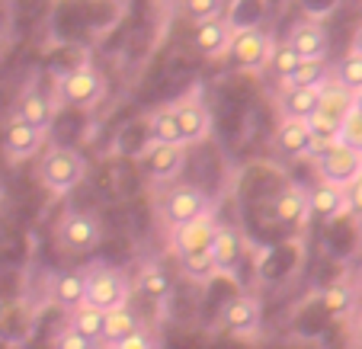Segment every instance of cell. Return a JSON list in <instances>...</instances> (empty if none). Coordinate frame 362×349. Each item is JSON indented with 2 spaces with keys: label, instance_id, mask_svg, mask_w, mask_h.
Returning a JSON list of instances; mask_svg holds the SVG:
<instances>
[{
  "label": "cell",
  "instance_id": "6da1fadb",
  "mask_svg": "<svg viewBox=\"0 0 362 349\" xmlns=\"http://www.w3.org/2000/svg\"><path fill=\"white\" fill-rule=\"evenodd\" d=\"M87 173V160H83L81 151L62 144V148H52V151L42 158L39 164V179L48 192H71Z\"/></svg>",
  "mask_w": 362,
  "mask_h": 349
},
{
  "label": "cell",
  "instance_id": "7a4b0ae2",
  "mask_svg": "<svg viewBox=\"0 0 362 349\" xmlns=\"http://www.w3.org/2000/svg\"><path fill=\"white\" fill-rule=\"evenodd\" d=\"M58 100L68 106H77V110H90L103 100L106 93V81L103 74L93 68V64H77L68 74L58 77Z\"/></svg>",
  "mask_w": 362,
  "mask_h": 349
},
{
  "label": "cell",
  "instance_id": "3957f363",
  "mask_svg": "<svg viewBox=\"0 0 362 349\" xmlns=\"http://www.w3.org/2000/svg\"><path fill=\"white\" fill-rule=\"evenodd\" d=\"M129 295H132V282L119 269H112V266L87 269V302L90 304L110 311V308H119V304H129Z\"/></svg>",
  "mask_w": 362,
  "mask_h": 349
},
{
  "label": "cell",
  "instance_id": "277c9868",
  "mask_svg": "<svg viewBox=\"0 0 362 349\" xmlns=\"http://www.w3.org/2000/svg\"><path fill=\"white\" fill-rule=\"evenodd\" d=\"M315 164H317V173H321V179L349 186L362 173V151L349 148L346 141H334L327 151L315 154Z\"/></svg>",
  "mask_w": 362,
  "mask_h": 349
},
{
  "label": "cell",
  "instance_id": "5b68a950",
  "mask_svg": "<svg viewBox=\"0 0 362 349\" xmlns=\"http://www.w3.org/2000/svg\"><path fill=\"white\" fill-rule=\"evenodd\" d=\"M100 221L90 212H68L62 221H58V244L68 250V254H90L100 247Z\"/></svg>",
  "mask_w": 362,
  "mask_h": 349
},
{
  "label": "cell",
  "instance_id": "8992f818",
  "mask_svg": "<svg viewBox=\"0 0 362 349\" xmlns=\"http://www.w3.org/2000/svg\"><path fill=\"white\" fill-rule=\"evenodd\" d=\"M170 106H173V112H177L183 144H196V141H202V138H209V131H212V112H209V106H205L199 90H189L186 96L173 100Z\"/></svg>",
  "mask_w": 362,
  "mask_h": 349
},
{
  "label": "cell",
  "instance_id": "52a82bcc",
  "mask_svg": "<svg viewBox=\"0 0 362 349\" xmlns=\"http://www.w3.org/2000/svg\"><path fill=\"white\" fill-rule=\"evenodd\" d=\"M212 208V202H209V196H205L199 186H173L170 192L164 196V202H160V215H164V221L170 227H180L186 225V221L199 218L202 212H209Z\"/></svg>",
  "mask_w": 362,
  "mask_h": 349
},
{
  "label": "cell",
  "instance_id": "ba28073f",
  "mask_svg": "<svg viewBox=\"0 0 362 349\" xmlns=\"http://www.w3.org/2000/svg\"><path fill=\"white\" fill-rule=\"evenodd\" d=\"M273 52H276L273 39H269V35L263 32L260 26L238 29V35H234V45H231L234 61H238L244 71H260L263 64H269Z\"/></svg>",
  "mask_w": 362,
  "mask_h": 349
},
{
  "label": "cell",
  "instance_id": "9c48e42d",
  "mask_svg": "<svg viewBox=\"0 0 362 349\" xmlns=\"http://www.w3.org/2000/svg\"><path fill=\"white\" fill-rule=\"evenodd\" d=\"M183 160H186V144L177 141H151L148 138V148L141 154V164L144 173L158 183H167L173 179L180 170H183Z\"/></svg>",
  "mask_w": 362,
  "mask_h": 349
},
{
  "label": "cell",
  "instance_id": "30bf717a",
  "mask_svg": "<svg viewBox=\"0 0 362 349\" xmlns=\"http://www.w3.org/2000/svg\"><path fill=\"white\" fill-rule=\"evenodd\" d=\"M234 35H238V26H234L228 16H215V20L196 23V29H192V45H196V52L205 58H225L234 45Z\"/></svg>",
  "mask_w": 362,
  "mask_h": 349
},
{
  "label": "cell",
  "instance_id": "8fae6325",
  "mask_svg": "<svg viewBox=\"0 0 362 349\" xmlns=\"http://www.w3.org/2000/svg\"><path fill=\"white\" fill-rule=\"evenodd\" d=\"M215 231H218V221H215V212H202L199 218L186 221V225L173 227V250L177 256L183 254H199V250H209L215 240Z\"/></svg>",
  "mask_w": 362,
  "mask_h": 349
},
{
  "label": "cell",
  "instance_id": "7c38bea8",
  "mask_svg": "<svg viewBox=\"0 0 362 349\" xmlns=\"http://www.w3.org/2000/svg\"><path fill=\"white\" fill-rule=\"evenodd\" d=\"M221 327H225V333L240 336V340L253 336L260 330V302H257L253 295H238V298H231V302L225 304V311H221Z\"/></svg>",
  "mask_w": 362,
  "mask_h": 349
},
{
  "label": "cell",
  "instance_id": "4fadbf2b",
  "mask_svg": "<svg viewBox=\"0 0 362 349\" xmlns=\"http://www.w3.org/2000/svg\"><path fill=\"white\" fill-rule=\"evenodd\" d=\"M42 141H45V131L35 129L33 122H26V119L16 116V112L10 116L7 129H4V151H7V158H13V160L33 158L42 148Z\"/></svg>",
  "mask_w": 362,
  "mask_h": 349
},
{
  "label": "cell",
  "instance_id": "5bb4252c",
  "mask_svg": "<svg viewBox=\"0 0 362 349\" xmlns=\"http://www.w3.org/2000/svg\"><path fill=\"white\" fill-rule=\"evenodd\" d=\"M308 206H311V215H317V218H324V221L343 218L346 212H353V208H349L346 186L330 183V179H321L315 189L308 192Z\"/></svg>",
  "mask_w": 362,
  "mask_h": 349
},
{
  "label": "cell",
  "instance_id": "9a60e30c",
  "mask_svg": "<svg viewBox=\"0 0 362 349\" xmlns=\"http://www.w3.org/2000/svg\"><path fill=\"white\" fill-rule=\"evenodd\" d=\"M311 144H315V131H311L308 119L282 116L279 129H276V148L286 158H305V154H311Z\"/></svg>",
  "mask_w": 362,
  "mask_h": 349
},
{
  "label": "cell",
  "instance_id": "2e32d148",
  "mask_svg": "<svg viewBox=\"0 0 362 349\" xmlns=\"http://www.w3.org/2000/svg\"><path fill=\"white\" fill-rule=\"evenodd\" d=\"M244 234L238 231L234 225H218V231H215V240H212V256L215 263H218V273L221 276H231L234 269L240 266V260H244Z\"/></svg>",
  "mask_w": 362,
  "mask_h": 349
},
{
  "label": "cell",
  "instance_id": "e0dca14e",
  "mask_svg": "<svg viewBox=\"0 0 362 349\" xmlns=\"http://www.w3.org/2000/svg\"><path fill=\"white\" fill-rule=\"evenodd\" d=\"M288 45H292L301 58H324L330 39H327V29L317 20H301L298 26H292V32H288Z\"/></svg>",
  "mask_w": 362,
  "mask_h": 349
},
{
  "label": "cell",
  "instance_id": "ac0fdd59",
  "mask_svg": "<svg viewBox=\"0 0 362 349\" xmlns=\"http://www.w3.org/2000/svg\"><path fill=\"white\" fill-rule=\"evenodd\" d=\"M273 215L282 227H301L308 221V215H311L308 196L301 189H295V186H288L273 199Z\"/></svg>",
  "mask_w": 362,
  "mask_h": 349
},
{
  "label": "cell",
  "instance_id": "d6986e66",
  "mask_svg": "<svg viewBox=\"0 0 362 349\" xmlns=\"http://www.w3.org/2000/svg\"><path fill=\"white\" fill-rule=\"evenodd\" d=\"M52 298H55L64 311L87 302V273H83V269H64V273H58L55 282H52Z\"/></svg>",
  "mask_w": 362,
  "mask_h": 349
},
{
  "label": "cell",
  "instance_id": "ffe728a7",
  "mask_svg": "<svg viewBox=\"0 0 362 349\" xmlns=\"http://www.w3.org/2000/svg\"><path fill=\"white\" fill-rule=\"evenodd\" d=\"M16 116H23L26 122H33L35 129L48 131V125H52V119H55V106H52V100H48L42 90L29 87L26 93L20 96V103H16Z\"/></svg>",
  "mask_w": 362,
  "mask_h": 349
},
{
  "label": "cell",
  "instance_id": "44dd1931",
  "mask_svg": "<svg viewBox=\"0 0 362 349\" xmlns=\"http://www.w3.org/2000/svg\"><path fill=\"white\" fill-rule=\"evenodd\" d=\"M327 87V83H324ZM324 87H286L282 90V116H298L308 119L321 106V90Z\"/></svg>",
  "mask_w": 362,
  "mask_h": 349
},
{
  "label": "cell",
  "instance_id": "7402d4cb",
  "mask_svg": "<svg viewBox=\"0 0 362 349\" xmlns=\"http://www.w3.org/2000/svg\"><path fill=\"white\" fill-rule=\"evenodd\" d=\"M103 324H106V311L90 304V302H81L77 308L68 311V327H74L77 333H83L93 343L103 340Z\"/></svg>",
  "mask_w": 362,
  "mask_h": 349
},
{
  "label": "cell",
  "instance_id": "603a6c76",
  "mask_svg": "<svg viewBox=\"0 0 362 349\" xmlns=\"http://www.w3.org/2000/svg\"><path fill=\"white\" fill-rule=\"evenodd\" d=\"M135 330H141V324H138V317L132 314L129 304L110 308V311H106V324H103V343H110V346H112V343L132 336Z\"/></svg>",
  "mask_w": 362,
  "mask_h": 349
},
{
  "label": "cell",
  "instance_id": "cb8c5ba5",
  "mask_svg": "<svg viewBox=\"0 0 362 349\" xmlns=\"http://www.w3.org/2000/svg\"><path fill=\"white\" fill-rule=\"evenodd\" d=\"M148 138L151 141H177L183 144V135H180V122L173 106H158V110L148 116Z\"/></svg>",
  "mask_w": 362,
  "mask_h": 349
},
{
  "label": "cell",
  "instance_id": "d4e9b609",
  "mask_svg": "<svg viewBox=\"0 0 362 349\" xmlns=\"http://www.w3.org/2000/svg\"><path fill=\"white\" fill-rule=\"evenodd\" d=\"M324 83H330V68L324 64V58H305L282 87H324Z\"/></svg>",
  "mask_w": 362,
  "mask_h": 349
},
{
  "label": "cell",
  "instance_id": "484cf974",
  "mask_svg": "<svg viewBox=\"0 0 362 349\" xmlns=\"http://www.w3.org/2000/svg\"><path fill=\"white\" fill-rule=\"evenodd\" d=\"M180 266H183V273L189 276L192 282H202V285L218 276V263H215V256H212V247H209V250H199V254H183L180 256Z\"/></svg>",
  "mask_w": 362,
  "mask_h": 349
},
{
  "label": "cell",
  "instance_id": "4316f807",
  "mask_svg": "<svg viewBox=\"0 0 362 349\" xmlns=\"http://www.w3.org/2000/svg\"><path fill=\"white\" fill-rule=\"evenodd\" d=\"M317 110L330 112V116H337V119H346L349 112H353V93H349L343 83L330 81L327 87L321 90V106H317Z\"/></svg>",
  "mask_w": 362,
  "mask_h": 349
},
{
  "label": "cell",
  "instance_id": "83f0119b",
  "mask_svg": "<svg viewBox=\"0 0 362 349\" xmlns=\"http://www.w3.org/2000/svg\"><path fill=\"white\" fill-rule=\"evenodd\" d=\"M334 81L343 83L349 93H359V90H362V55H359V52H353V48H349L346 55L337 61Z\"/></svg>",
  "mask_w": 362,
  "mask_h": 349
},
{
  "label": "cell",
  "instance_id": "f1b7e54d",
  "mask_svg": "<svg viewBox=\"0 0 362 349\" xmlns=\"http://www.w3.org/2000/svg\"><path fill=\"white\" fill-rule=\"evenodd\" d=\"M321 302H324V308H327V314L343 317V314H349V311H353L356 295H353V288H349L346 282H334V285H327L321 292Z\"/></svg>",
  "mask_w": 362,
  "mask_h": 349
},
{
  "label": "cell",
  "instance_id": "f546056e",
  "mask_svg": "<svg viewBox=\"0 0 362 349\" xmlns=\"http://www.w3.org/2000/svg\"><path fill=\"white\" fill-rule=\"evenodd\" d=\"M183 7V16L196 26V23H205V20H215V16L225 13V0H180Z\"/></svg>",
  "mask_w": 362,
  "mask_h": 349
},
{
  "label": "cell",
  "instance_id": "4dcf8cb0",
  "mask_svg": "<svg viewBox=\"0 0 362 349\" xmlns=\"http://www.w3.org/2000/svg\"><path fill=\"white\" fill-rule=\"evenodd\" d=\"M305 61V58L298 55V52H295L292 45H276V52H273V58H269V64H273V71H276V77H279L282 83L288 81V77L295 74V71H298V64Z\"/></svg>",
  "mask_w": 362,
  "mask_h": 349
},
{
  "label": "cell",
  "instance_id": "1f68e13d",
  "mask_svg": "<svg viewBox=\"0 0 362 349\" xmlns=\"http://www.w3.org/2000/svg\"><path fill=\"white\" fill-rule=\"evenodd\" d=\"M308 122H311V131H315V138H340V125H343V119L330 116V112L315 110L311 116H308Z\"/></svg>",
  "mask_w": 362,
  "mask_h": 349
},
{
  "label": "cell",
  "instance_id": "d6a6232c",
  "mask_svg": "<svg viewBox=\"0 0 362 349\" xmlns=\"http://www.w3.org/2000/svg\"><path fill=\"white\" fill-rule=\"evenodd\" d=\"M340 141H346L349 148L362 151V112H359V110H353L346 119H343V125H340Z\"/></svg>",
  "mask_w": 362,
  "mask_h": 349
},
{
  "label": "cell",
  "instance_id": "836d02e7",
  "mask_svg": "<svg viewBox=\"0 0 362 349\" xmlns=\"http://www.w3.org/2000/svg\"><path fill=\"white\" fill-rule=\"evenodd\" d=\"M52 349H93V340H87L83 333H77L74 327H64V330L55 333Z\"/></svg>",
  "mask_w": 362,
  "mask_h": 349
},
{
  "label": "cell",
  "instance_id": "e575fe53",
  "mask_svg": "<svg viewBox=\"0 0 362 349\" xmlns=\"http://www.w3.org/2000/svg\"><path fill=\"white\" fill-rule=\"evenodd\" d=\"M138 292H148V295H164L167 292V279L160 269L154 266H144L141 276H138Z\"/></svg>",
  "mask_w": 362,
  "mask_h": 349
},
{
  "label": "cell",
  "instance_id": "d590c367",
  "mask_svg": "<svg viewBox=\"0 0 362 349\" xmlns=\"http://www.w3.org/2000/svg\"><path fill=\"white\" fill-rule=\"evenodd\" d=\"M110 349H158V343H154V336H151L148 330H135L132 336H125V340L112 343Z\"/></svg>",
  "mask_w": 362,
  "mask_h": 349
},
{
  "label": "cell",
  "instance_id": "8d00e7d4",
  "mask_svg": "<svg viewBox=\"0 0 362 349\" xmlns=\"http://www.w3.org/2000/svg\"><path fill=\"white\" fill-rule=\"evenodd\" d=\"M346 192H349V208H353L356 215H362V173L346 186Z\"/></svg>",
  "mask_w": 362,
  "mask_h": 349
},
{
  "label": "cell",
  "instance_id": "74e56055",
  "mask_svg": "<svg viewBox=\"0 0 362 349\" xmlns=\"http://www.w3.org/2000/svg\"><path fill=\"white\" fill-rule=\"evenodd\" d=\"M353 349H362V311L356 317V327H353Z\"/></svg>",
  "mask_w": 362,
  "mask_h": 349
},
{
  "label": "cell",
  "instance_id": "f35d334b",
  "mask_svg": "<svg viewBox=\"0 0 362 349\" xmlns=\"http://www.w3.org/2000/svg\"><path fill=\"white\" fill-rule=\"evenodd\" d=\"M349 48H353V52H359V55H362V23H359V26H356V32H353V42H349Z\"/></svg>",
  "mask_w": 362,
  "mask_h": 349
},
{
  "label": "cell",
  "instance_id": "ab89813d",
  "mask_svg": "<svg viewBox=\"0 0 362 349\" xmlns=\"http://www.w3.org/2000/svg\"><path fill=\"white\" fill-rule=\"evenodd\" d=\"M353 110L362 112V90H359V93H353Z\"/></svg>",
  "mask_w": 362,
  "mask_h": 349
}]
</instances>
